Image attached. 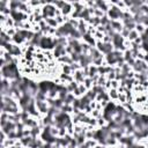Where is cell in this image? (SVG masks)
<instances>
[{
    "label": "cell",
    "mask_w": 148,
    "mask_h": 148,
    "mask_svg": "<svg viewBox=\"0 0 148 148\" xmlns=\"http://www.w3.org/2000/svg\"><path fill=\"white\" fill-rule=\"evenodd\" d=\"M140 37V34L134 29V30H131L130 31V34H128V37L126 38V40H128V42H134L136 38H139Z\"/></svg>",
    "instance_id": "5bb4252c"
},
{
    "label": "cell",
    "mask_w": 148,
    "mask_h": 148,
    "mask_svg": "<svg viewBox=\"0 0 148 148\" xmlns=\"http://www.w3.org/2000/svg\"><path fill=\"white\" fill-rule=\"evenodd\" d=\"M123 14H124V10H121L119 7H117V6L111 1V7H110V9H109L108 13H106V15H108V17L110 18V21H121Z\"/></svg>",
    "instance_id": "7a4b0ae2"
},
{
    "label": "cell",
    "mask_w": 148,
    "mask_h": 148,
    "mask_svg": "<svg viewBox=\"0 0 148 148\" xmlns=\"http://www.w3.org/2000/svg\"><path fill=\"white\" fill-rule=\"evenodd\" d=\"M108 94H109V97H110L111 102H117L118 101V96H119L118 89H110V90H108Z\"/></svg>",
    "instance_id": "4fadbf2b"
},
{
    "label": "cell",
    "mask_w": 148,
    "mask_h": 148,
    "mask_svg": "<svg viewBox=\"0 0 148 148\" xmlns=\"http://www.w3.org/2000/svg\"><path fill=\"white\" fill-rule=\"evenodd\" d=\"M83 84H84V87H86V88L89 90V89H91V88H92V86H94V82H92V80H91L90 77H86V80H84Z\"/></svg>",
    "instance_id": "ac0fdd59"
},
{
    "label": "cell",
    "mask_w": 148,
    "mask_h": 148,
    "mask_svg": "<svg viewBox=\"0 0 148 148\" xmlns=\"http://www.w3.org/2000/svg\"><path fill=\"white\" fill-rule=\"evenodd\" d=\"M72 105H73V108H74V109H79V110H80V106H81L80 98H77V97H76V98H75V101L73 102V104H72Z\"/></svg>",
    "instance_id": "7402d4cb"
},
{
    "label": "cell",
    "mask_w": 148,
    "mask_h": 148,
    "mask_svg": "<svg viewBox=\"0 0 148 148\" xmlns=\"http://www.w3.org/2000/svg\"><path fill=\"white\" fill-rule=\"evenodd\" d=\"M35 103H36V109L39 112V114L42 117L46 116L47 112H49V109H50V105H49L47 101H36L35 99Z\"/></svg>",
    "instance_id": "3957f363"
},
{
    "label": "cell",
    "mask_w": 148,
    "mask_h": 148,
    "mask_svg": "<svg viewBox=\"0 0 148 148\" xmlns=\"http://www.w3.org/2000/svg\"><path fill=\"white\" fill-rule=\"evenodd\" d=\"M72 75H73V80H74L75 82H77L79 84L83 83L84 80H86V75L83 74L82 68H81V69H77V71H75V72H73Z\"/></svg>",
    "instance_id": "52a82bcc"
},
{
    "label": "cell",
    "mask_w": 148,
    "mask_h": 148,
    "mask_svg": "<svg viewBox=\"0 0 148 148\" xmlns=\"http://www.w3.org/2000/svg\"><path fill=\"white\" fill-rule=\"evenodd\" d=\"M147 69H148V64L146 61H143V60H140V59H136L134 66L132 67V71L134 73H136V74L138 73H143Z\"/></svg>",
    "instance_id": "277c9868"
},
{
    "label": "cell",
    "mask_w": 148,
    "mask_h": 148,
    "mask_svg": "<svg viewBox=\"0 0 148 148\" xmlns=\"http://www.w3.org/2000/svg\"><path fill=\"white\" fill-rule=\"evenodd\" d=\"M73 139L75 140V142H76V145H77V146H80V145L84 143V142H86V140H87V138H86V135H84L83 133H80V134L74 133V134H73Z\"/></svg>",
    "instance_id": "8fae6325"
},
{
    "label": "cell",
    "mask_w": 148,
    "mask_h": 148,
    "mask_svg": "<svg viewBox=\"0 0 148 148\" xmlns=\"http://www.w3.org/2000/svg\"><path fill=\"white\" fill-rule=\"evenodd\" d=\"M82 42L86 43V44H88V45H90V46H96V39L89 32H87L86 35L82 36Z\"/></svg>",
    "instance_id": "ba28073f"
},
{
    "label": "cell",
    "mask_w": 148,
    "mask_h": 148,
    "mask_svg": "<svg viewBox=\"0 0 148 148\" xmlns=\"http://www.w3.org/2000/svg\"><path fill=\"white\" fill-rule=\"evenodd\" d=\"M89 54H90V57L92 58V60H95V59H99V58H104V54H103L102 52H99L95 46H92V47L90 49Z\"/></svg>",
    "instance_id": "9c48e42d"
},
{
    "label": "cell",
    "mask_w": 148,
    "mask_h": 148,
    "mask_svg": "<svg viewBox=\"0 0 148 148\" xmlns=\"http://www.w3.org/2000/svg\"><path fill=\"white\" fill-rule=\"evenodd\" d=\"M146 148H148V145H147V146H146Z\"/></svg>",
    "instance_id": "484cf974"
},
{
    "label": "cell",
    "mask_w": 148,
    "mask_h": 148,
    "mask_svg": "<svg viewBox=\"0 0 148 148\" xmlns=\"http://www.w3.org/2000/svg\"><path fill=\"white\" fill-rule=\"evenodd\" d=\"M45 22H46L47 27H49V28H52V29H58V28L60 27L59 23L57 22L56 17H49V18H45Z\"/></svg>",
    "instance_id": "7c38bea8"
},
{
    "label": "cell",
    "mask_w": 148,
    "mask_h": 148,
    "mask_svg": "<svg viewBox=\"0 0 148 148\" xmlns=\"http://www.w3.org/2000/svg\"><path fill=\"white\" fill-rule=\"evenodd\" d=\"M75 96H74V94H72V92H68V95L66 96V98H65V101H64V103L65 104H68V105H72L73 104V102L75 101Z\"/></svg>",
    "instance_id": "2e32d148"
},
{
    "label": "cell",
    "mask_w": 148,
    "mask_h": 148,
    "mask_svg": "<svg viewBox=\"0 0 148 148\" xmlns=\"http://www.w3.org/2000/svg\"><path fill=\"white\" fill-rule=\"evenodd\" d=\"M81 68H86V67H89L90 65H92V58L90 57V54H84V53H81L80 54V61H79Z\"/></svg>",
    "instance_id": "5b68a950"
},
{
    "label": "cell",
    "mask_w": 148,
    "mask_h": 148,
    "mask_svg": "<svg viewBox=\"0 0 148 148\" xmlns=\"http://www.w3.org/2000/svg\"><path fill=\"white\" fill-rule=\"evenodd\" d=\"M110 18L108 17V15L105 14L103 17H101V25H103V27H105V25H108V24H110Z\"/></svg>",
    "instance_id": "ffe728a7"
},
{
    "label": "cell",
    "mask_w": 148,
    "mask_h": 148,
    "mask_svg": "<svg viewBox=\"0 0 148 148\" xmlns=\"http://www.w3.org/2000/svg\"><path fill=\"white\" fill-rule=\"evenodd\" d=\"M65 87H66V89H67V91H68V92H72V94H73V91L79 87V83H77V82H75V81L73 80L72 82L67 83Z\"/></svg>",
    "instance_id": "9a60e30c"
},
{
    "label": "cell",
    "mask_w": 148,
    "mask_h": 148,
    "mask_svg": "<svg viewBox=\"0 0 148 148\" xmlns=\"http://www.w3.org/2000/svg\"><path fill=\"white\" fill-rule=\"evenodd\" d=\"M65 47H66V46H61V45H56V46H54V49L52 50V53H53L54 59L58 60V59L61 58L62 56H66V54H67Z\"/></svg>",
    "instance_id": "8992f818"
},
{
    "label": "cell",
    "mask_w": 148,
    "mask_h": 148,
    "mask_svg": "<svg viewBox=\"0 0 148 148\" xmlns=\"http://www.w3.org/2000/svg\"><path fill=\"white\" fill-rule=\"evenodd\" d=\"M98 74V67H96L95 65H90L89 66V76L88 77H92L95 75Z\"/></svg>",
    "instance_id": "e0dca14e"
},
{
    "label": "cell",
    "mask_w": 148,
    "mask_h": 148,
    "mask_svg": "<svg viewBox=\"0 0 148 148\" xmlns=\"http://www.w3.org/2000/svg\"><path fill=\"white\" fill-rule=\"evenodd\" d=\"M110 24H111L112 30H114L116 32H119V34L121 32V30H123V28H124L121 21H111Z\"/></svg>",
    "instance_id": "30bf717a"
},
{
    "label": "cell",
    "mask_w": 148,
    "mask_h": 148,
    "mask_svg": "<svg viewBox=\"0 0 148 148\" xmlns=\"http://www.w3.org/2000/svg\"><path fill=\"white\" fill-rule=\"evenodd\" d=\"M94 148H108V147H105V146H103V145H99V143H97Z\"/></svg>",
    "instance_id": "d4e9b609"
},
{
    "label": "cell",
    "mask_w": 148,
    "mask_h": 148,
    "mask_svg": "<svg viewBox=\"0 0 148 148\" xmlns=\"http://www.w3.org/2000/svg\"><path fill=\"white\" fill-rule=\"evenodd\" d=\"M128 34H130V30H127L126 28H123V30H121V32H120V35L126 39L127 37H128Z\"/></svg>",
    "instance_id": "603a6c76"
},
{
    "label": "cell",
    "mask_w": 148,
    "mask_h": 148,
    "mask_svg": "<svg viewBox=\"0 0 148 148\" xmlns=\"http://www.w3.org/2000/svg\"><path fill=\"white\" fill-rule=\"evenodd\" d=\"M66 2L67 1H52V3L56 6V8L57 9H59V10H61V8L66 5Z\"/></svg>",
    "instance_id": "d6986e66"
},
{
    "label": "cell",
    "mask_w": 148,
    "mask_h": 148,
    "mask_svg": "<svg viewBox=\"0 0 148 148\" xmlns=\"http://www.w3.org/2000/svg\"><path fill=\"white\" fill-rule=\"evenodd\" d=\"M135 30L141 35V34H143V32H145L146 27H145L143 24H136V25H135Z\"/></svg>",
    "instance_id": "44dd1931"
},
{
    "label": "cell",
    "mask_w": 148,
    "mask_h": 148,
    "mask_svg": "<svg viewBox=\"0 0 148 148\" xmlns=\"http://www.w3.org/2000/svg\"><path fill=\"white\" fill-rule=\"evenodd\" d=\"M61 12L56 8V6L52 3V1H49L46 5L42 7V15L43 18H49V17H56L57 15H60Z\"/></svg>",
    "instance_id": "6da1fadb"
},
{
    "label": "cell",
    "mask_w": 148,
    "mask_h": 148,
    "mask_svg": "<svg viewBox=\"0 0 148 148\" xmlns=\"http://www.w3.org/2000/svg\"><path fill=\"white\" fill-rule=\"evenodd\" d=\"M77 148H90L88 145H87V142H84V143H82V145H80V146H77Z\"/></svg>",
    "instance_id": "cb8c5ba5"
}]
</instances>
